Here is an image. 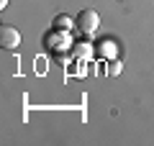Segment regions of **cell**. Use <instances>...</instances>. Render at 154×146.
Here are the masks:
<instances>
[{
    "mask_svg": "<svg viewBox=\"0 0 154 146\" xmlns=\"http://www.w3.org/2000/svg\"><path fill=\"white\" fill-rule=\"evenodd\" d=\"M98 26H100V16L93 11V8H85V11H80V16H77V28L82 33H95L98 31Z\"/></svg>",
    "mask_w": 154,
    "mask_h": 146,
    "instance_id": "cell-1",
    "label": "cell"
},
{
    "mask_svg": "<svg viewBox=\"0 0 154 146\" xmlns=\"http://www.w3.org/2000/svg\"><path fill=\"white\" fill-rule=\"evenodd\" d=\"M18 44H21V33H18V28L3 23V26H0V46H3V49H18Z\"/></svg>",
    "mask_w": 154,
    "mask_h": 146,
    "instance_id": "cell-2",
    "label": "cell"
},
{
    "mask_svg": "<svg viewBox=\"0 0 154 146\" xmlns=\"http://www.w3.org/2000/svg\"><path fill=\"white\" fill-rule=\"evenodd\" d=\"M72 26H75V21H72L67 13H59V16L54 18V23H51V28H54V31H64V33H69Z\"/></svg>",
    "mask_w": 154,
    "mask_h": 146,
    "instance_id": "cell-3",
    "label": "cell"
},
{
    "mask_svg": "<svg viewBox=\"0 0 154 146\" xmlns=\"http://www.w3.org/2000/svg\"><path fill=\"white\" fill-rule=\"evenodd\" d=\"M100 54H103V56H116V44L103 41V44H100Z\"/></svg>",
    "mask_w": 154,
    "mask_h": 146,
    "instance_id": "cell-4",
    "label": "cell"
},
{
    "mask_svg": "<svg viewBox=\"0 0 154 146\" xmlns=\"http://www.w3.org/2000/svg\"><path fill=\"white\" fill-rule=\"evenodd\" d=\"M105 72H108L110 77H116V75H121V64H118V62H110V64H108V69H105Z\"/></svg>",
    "mask_w": 154,
    "mask_h": 146,
    "instance_id": "cell-5",
    "label": "cell"
},
{
    "mask_svg": "<svg viewBox=\"0 0 154 146\" xmlns=\"http://www.w3.org/2000/svg\"><path fill=\"white\" fill-rule=\"evenodd\" d=\"M8 5V0H0V8H5Z\"/></svg>",
    "mask_w": 154,
    "mask_h": 146,
    "instance_id": "cell-6",
    "label": "cell"
}]
</instances>
